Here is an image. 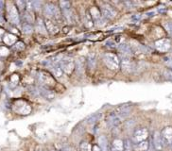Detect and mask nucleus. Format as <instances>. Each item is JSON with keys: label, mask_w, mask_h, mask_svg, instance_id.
I'll use <instances>...</instances> for the list:
<instances>
[{"label": "nucleus", "mask_w": 172, "mask_h": 151, "mask_svg": "<svg viewBox=\"0 0 172 151\" xmlns=\"http://www.w3.org/2000/svg\"><path fill=\"white\" fill-rule=\"evenodd\" d=\"M13 110L18 114L22 115H27L31 112V107L28 102L22 99H17L13 103Z\"/></svg>", "instance_id": "f257e3e1"}, {"label": "nucleus", "mask_w": 172, "mask_h": 151, "mask_svg": "<svg viewBox=\"0 0 172 151\" xmlns=\"http://www.w3.org/2000/svg\"><path fill=\"white\" fill-rule=\"evenodd\" d=\"M103 62L105 65L111 70H117L119 68L120 65L119 58L114 53H106L103 57Z\"/></svg>", "instance_id": "f03ea898"}, {"label": "nucleus", "mask_w": 172, "mask_h": 151, "mask_svg": "<svg viewBox=\"0 0 172 151\" xmlns=\"http://www.w3.org/2000/svg\"><path fill=\"white\" fill-rule=\"evenodd\" d=\"M44 13L46 17L50 18H55V19H60L61 18V9L58 6L52 4V3H47L44 7Z\"/></svg>", "instance_id": "7ed1b4c3"}, {"label": "nucleus", "mask_w": 172, "mask_h": 151, "mask_svg": "<svg viewBox=\"0 0 172 151\" xmlns=\"http://www.w3.org/2000/svg\"><path fill=\"white\" fill-rule=\"evenodd\" d=\"M147 137H149V130H147L146 128L137 129H135L133 132L132 142L133 143V144H139L141 142L147 141Z\"/></svg>", "instance_id": "20e7f679"}, {"label": "nucleus", "mask_w": 172, "mask_h": 151, "mask_svg": "<svg viewBox=\"0 0 172 151\" xmlns=\"http://www.w3.org/2000/svg\"><path fill=\"white\" fill-rule=\"evenodd\" d=\"M60 66H61V68H62L63 73L67 74V75H71L75 69L74 60L72 58H65V59L61 60Z\"/></svg>", "instance_id": "39448f33"}, {"label": "nucleus", "mask_w": 172, "mask_h": 151, "mask_svg": "<svg viewBox=\"0 0 172 151\" xmlns=\"http://www.w3.org/2000/svg\"><path fill=\"white\" fill-rule=\"evenodd\" d=\"M8 16L10 21L14 24V25H18L20 18H19V13H18V10H17V7L14 4H9L8 7Z\"/></svg>", "instance_id": "423d86ee"}, {"label": "nucleus", "mask_w": 172, "mask_h": 151, "mask_svg": "<svg viewBox=\"0 0 172 151\" xmlns=\"http://www.w3.org/2000/svg\"><path fill=\"white\" fill-rule=\"evenodd\" d=\"M101 14L106 19H112L116 16L117 11L112 5L104 3L101 7Z\"/></svg>", "instance_id": "0eeeda50"}, {"label": "nucleus", "mask_w": 172, "mask_h": 151, "mask_svg": "<svg viewBox=\"0 0 172 151\" xmlns=\"http://www.w3.org/2000/svg\"><path fill=\"white\" fill-rule=\"evenodd\" d=\"M152 143H153V147L155 151H163L165 148V144L162 140V136H161V132L160 131H154L153 136H152Z\"/></svg>", "instance_id": "6e6552de"}, {"label": "nucleus", "mask_w": 172, "mask_h": 151, "mask_svg": "<svg viewBox=\"0 0 172 151\" xmlns=\"http://www.w3.org/2000/svg\"><path fill=\"white\" fill-rule=\"evenodd\" d=\"M120 68L124 74H130L133 71V63L129 57L121 55L120 57Z\"/></svg>", "instance_id": "1a4fd4ad"}, {"label": "nucleus", "mask_w": 172, "mask_h": 151, "mask_svg": "<svg viewBox=\"0 0 172 151\" xmlns=\"http://www.w3.org/2000/svg\"><path fill=\"white\" fill-rule=\"evenodd\" d=\"M155 47L159 52H168L171 47V42L167 38L160 39L155 42Z\"/></svg>", "instance_id": "9d476101"}, {"label": "nucleus", "mask_w": 172, "mask_h": 151, "mask_svg": "<svg viewBox=\"0 0 172 151\" xmlns=\"http://www.w3.org/2000/svg\"><path fill=\"white\" fill-rule=\"evenodd\" d=\"M162 140L164 142L165 147L172 144V126H165L161 131Z\"/></svg>", "instance_id": "9b49d317"}, {"label": "nucleus", "mask_w": 172, "mask_h": 151, "mask_svg": "<svg viewBox=\"0 0 172 151\" xmlns=\"http://www.w3.org/2000/svg\"><path fill=\"white\" fill-rule=\"evenodd\" d=\"M39 80L41 83H43L45 86H53L55 83V80L54 78H53V77L46 73V72H40L39 73Z\"/></svg>", "instance_id": "f8f14e48"}, {"label": "nucleus", "mask_w": 172, "mask_h": 151, "mask_svg": "<svg viewBox=\"0 0 172 151\" xmlns=\"http://www.w3.org/2000/svg\"><path fill=\"white\" fill-rule=\"evenodd\" d=\"M98 147L101 148L102 151H111V147L108 142V139L104 135H100L98 139Z\"/></svg>", "instance_id": "ddd939ff"}, {"label": "nucleus", "mask_w": 172, "mask_h": 151, "mask_svg": "<svg viewBox=\"0 0 172 151\" xmlns=\"http://www.w3.org/2000/svg\"><path fill=\"white\" fill-rule=\"evenodd\" d=\"M45 28L46 30H48V32L51 34H56L59 32V28L56 26L55 23H53L50 19H45Z\"/></svg>", "instance_id": "4468645a"}, {"label": "nucleus", "mask_w": 172, "mask_h": 151, "mask_svg": "<svg viewBox=\"0 0 172 151\" xmlns=\"http://www.w3.org/2000/svg\"><path fill=\"white\" fill-rule=\"evenodd\" d=\"M3 42L5 43L6 45H15L16 42H17V37L15 35L11 34V33H6L3 37Z\"/></svg>", "instance_id": "2eb2a0df"}, {"label": "nucleus", "mask_w": 172, "mask_h": 151, "mask_svg": "<svg viewBox=\"0 0 172 151\" xmlns=\"http://www.w3.org/2000/svg\"><path fill=\"white\" fill-rule=\"evenodd\" d=\"M111 151H124V142L120 139H115L112 143Z\"/></svg>", "instance_id": "dca6fc26"}, {"label": "nucleus", "mask_w": 172, "mask_h": 151, "mask_svg": "<svg viewBox=\"0 0 172 151\" xmlns=\"http://www.w3.org/2000/svg\"><path fill=\"white\" fill-rule=\"evenodd\" d=\"M118 49L121 52L122 55H125L127 57H130L133 55V52L132 50V47H130L129 45H126V44H121L118 46Z\"/></svg>", "instance_id": "f3484780"}, {"label": "nucleus", "mask_w": 172, "mask_h": 151, "mask_svg": "<svg viewBox=\"0 0 172 151\" xmlns=\"http://www.w3.org/2000/svg\"><path fill=\"white\" fill-rule=\"evenodd\" d=\"M39 93L41 94V95H42L44 98H45L47 100H52V99L55 98V94L53 93L51 90H47L45 88H40Z\"/></svg>", "instance_id": "a211bd4d"}, {"label": "nucleus", "mask_w": 172, "mask_h": 151, "mask_svg": "<svg viewBox=\"0 0 172 151\" xmlns=\"http://www.w3.org/2000/svg\"><path fill=\"white\" fill-rule=\"evenodd\" d=\"M89 13H90L93 21L98 22L100 19H101V16H102L101 11H100V10H99L98 8H96V7H92L90 10H89Z\"/></svg>", "instance_id": "6ab92c4d"}, {"label": "nucleus", "mask_w": 172, "mask_h": 151, "mask_svg": "<svg viewBox=\"0 0 172 151\" xmlns=\"http://www.w3.org/2000/svg\"><path fill=\"white\" fill-rule=\"evenodd\" d=\"M149 147H150V144L147 141H144L139 144H133V149L135 151H147L149 149Z\"/></svg>", "instance_id": "aec40b11"}, {"label": "nucleus", "mask_w": 172, "mask_h": 151, "mask_svg": "<svg viewBox=\"0 0 172 151\" xmlns=\"http://www.w3.org/2000/svg\"><path fill=\"white\" fill-rule=\"evenodd\" d=\"M36 29L40 33H43V34L45 33V29H46L45 25L44 24V20L40 17H38L37 20H36Z\"/></svg>", "instance_id": "412c9836"}, {"label": "nucleus", "mask_w": 172, "mask_h": 151, "mask_svg": "<svg viewBox=\"0 0 172 151\" xmlns=\"http://www.w3.org/2000/svg\"><path fill=\"white\" fill-rule=\"evenodd\" d=\"M51 70H52L53 76H55L56 77H61L63 76V70H62V68H61L60 65H57V64L52 65Z\"/></svg>", "instance_id": "4be33fe9"}, {"label": "nucleus", "mask_w": 172, "mask_h": 151, "mask_svg": "<svg viewBox=\"0 0 172 151\" xmlns=\"http://www.w3.org/2000/svg\"><path fill=\"white\" fill-rule=\"evenodd\" d=\"M25 20H26V23L27 24H31L34 23L35 21V18H34V15L32 14L31 11H27L25 13Z\"/></svg>", "instance_id": "5701e85b"}, {"label": "nucleus", "mask_w": 172, "mask_h": 151, "mask_svg": "<svg viewBox=\"0 0 172 151\" xmlns=\"http://www.w3.org/2000/svg\"><path fill=\"white\" fill-rule=\"evenodd\" d=\"M59 4H60V9L62 10V11H66L71 10V4L68 1H60Z\"/></svg>", "instance_id": "b1692460"}, {"label": "nucleus", "mask_w": 172, "mask_h": 151, "mask_svg": "<svg viewBox=\"0 0 172 151\" xmlns=\"http://www.w3.org/2000/svg\"><path fill=\"white\" fill-rule=\"evenodd\" d=\"M33 31V28L31 24H24L23 25V32L25 34H31Z\"/></svg>", "instance_id": "393cba45"}, {"label": "nucleus", "mask_w": 172, "mask_h": 151, "mask_svg": "<svg viewBox=\"0 0 172 151\" xmlns=\"http://www.w3.org/2000/svg\"><path fill=\"white\" fill-rule=\"evenodd\" d=\"M80 151H92V148L93 147H91V144L87 143V142H83L80 144Z\"/></svg>", "instance_id": "a878e982"}, {"label": "nucleus", "mask_w": 172, "mask_h": 151, "mask_svg": "<svg viewBox=\"0 0 172 151\" xmlns=\"http://www.w3.org/2000/svg\"><path fill=\"white\" fill-rule=\"evenodd\" d=\"M85 25L87 28H92L93 27V19H92V17L90 15V13H89V11L86 14V17H85Z\"/></svg>", "instance_id": "bb28decb"}, {"label": "nucleus", "mask_w": 172, "mask_h": 151, "mask_svg": "<svg viewBox=\"0 0 172 151\" xmlns=\"http://www.w3.org/2000/svg\"><path fill=\"white\" fill-rule=\"evenodd\" d=\"M133 149V143L130 141H126L124 143V151H132Z\"/></svg>", "instance_id": "cd10ccee"}, {"label": "nucleus", "mask_w": 172, "mask_h": 151, "mask_svg": "<svg viewBox=\"0 0 172 151\" xmlns=\"http://www.w3.org/2000/svg\"><path fill=\"white\" fill-rule=\"evenodd\" d=\"M88 63L92 68L95 67V65H96V57H95V54H91V55L88 57Z\"/></svg>", "instance_id": "c85d7f7f"}, {"label": "nucleus", "mask_w": 172, "mask_h": 151, "mask_svg": "<svg viewBox=\"0 0 172 151\" xmlns=\"http://www.w3.org/2000/svg\"><path fill=\"white\" fill-rule=\"evenodd\" d=\"M100 116V114L99 113H95V114H93V115H91L90 117H89L87 120V122L88 123H94L95 121H97L98 119V117Z\"/></svg>", "instance_id": "c756f323"}, {"label": "nucleus", "mask_w": 172, "mask_h": 151, "mask_svg": "<svg viewBox=\"0 0 172 151\" xmlns=\"http://www.w3.org/2000/svg\"><path fill=\"white\" fill-rule=\"evenodd\" d=\"M9 48L6 46H0V55L1 56H7L9 54Z\"/></svg>", "instance_id": "7c9ffc66"}, {"label": "nucleus", "mask_w": 172, "mask_h": 151, "mask_svg": "<svg viewBox=\"0 0 172 151\" xmlns=\"http://www.w3.org/2000/svg\"><path fill=\"white\" fill-rule=\"evenodd\" d=\"M14 48L17 50H23L25 48V45L22 42H17V43L14 45Z\"/></svg>", "instance_id": "2f4dec72"}, {"label": "nucleus", "mask_w": 172, "mask_h": 151, "mask_svg": "<svg viewBox=\"0 0 172 151\" xmlns=\"http://www.w3.org/2000/svg\"><path fill=\"white\" fill-rule=\"evenodd\" d=\"M164 76H165V77L167 78L168 80L172 81V71H171V70H169V71H165V73H164Z\"/></svg>", "instance_id": "473e14b6"}, {"label": "nucleus", "mask_w": 172, "mask_h": 151, "mask_svg": "<svg viewBox=\"0 0 172 151\" xmlns=\"http://www.w3.org/2000/svg\"><path fill=\"white\" fill-rule=\"evenodd\" d=\"M15 4L17 6V8H19V10H21L26 8V2H24V1H17Z\"/></svg>", "instance_id": "72a5a7b5"}, {"label": "nucleus", "mask_w": 172, "mask_h": 151, "mask_svg": "<svg viewBox=\"0 0 172 151\" xmlns=\"http://www.w3.org/2000/svg\"><path fill=\"white\" fill-rule=\"evenodd\" d=\"M32 3H33V9L36 10H38L41 8V5H42V3L38 2V1H33Z\"/></svg>", "instance_id": "f704fd0d"}, {"label": "nucleus", "mask_w": 172, "mask_h": 151, "mask_svg": "<svg viewBox=\"0 0 172 151\" xmlns=\"http://www.w3.org/2000/svg\"><path fill=\"white\" fill-rule=\"evenodd\" d=\"M141 19V15L140 14H135L132 17V20L133 21H139Z\"/></svg>", "instance_id": "c9c22d12"}, {"label": "nucleus", "mask_w": 172, "mask_h": 151, "mask_svg": "<svg viewBox=\"0 0 172 151\" xmlns=\"http://www.w3.org/2000/svg\"><path fill=\"white\" fill-rule=\"evenodd\" d=\"M92 151H102V150H101V148H100L98 146H97V144H96V146H94V147H93Z\"/></svg>", "instance_id": "e433bc0d"}, {"label": "nucleus", "mask_w": 172, "mask_h": 151, "mask_svg": "<svg viewBox=\"0 0 172 151\" xmlns=\"http://www.w3.org/2000/svg\"><path fill=\"white\" fill-rule=\"evenodd\" d=\"M6 33H5V30L3 29V28H0V38L1 37H4V35H5Z\"/></svg>", "instance_id": "4c0bfd02"}, {"label": "nucleus", "mask_w": 172, "mask_h": 151, "mask_svg": "<svg viewBox=\"0 0 172 151\" xmlns=\"http://www.w3.org/2000/svg\"><path fill=\"white\" fill-rule=\"evenodd\" d=\"M167 65H168V66H169V67L172 69V59H171V60H169L168 62H167Z\"/></svg>", "instance_id": "58836bf2"}, {"label": "nucleus", "mask_w": 172, "mask_h": 151, "mask_svg": "<svg viewBox=\"0 0 172 151\" xmlns=\"http://www.w3.org/2000/svg\"><path fill=\"white\" fill-rule=\"evenodd\" d=\"M52 151H57V150H52Z\"/></svg>", "instance_id": "ea45409f"}, {"label": "nucleus", "mask_w": 172, "mask_h": 151, "mask_svg": "<svg viewBox=\"0 0 172 151\" xmlns=\"http://www.w3.org/2000/svg\"><path fill=\"white\" fill-rule=\"evenodd\" d=\"M171 148H172V144H171Z\"/></svg>", "instance_id": "a19ab883"}, {"label": "nucleus", "mask_w": 172, "mask_h": 151, "mask_svg": "<svg viewBox=\"0 0 172 151\" xmlns=\"http://www.w3.org/2000/svg\"><path fill=\"white\" fill-rule=\"evenodd\" d=\"M42 151H45V150H42Z\"/></svg>", "instance_id": "79ce46f5"}]
</instances>
